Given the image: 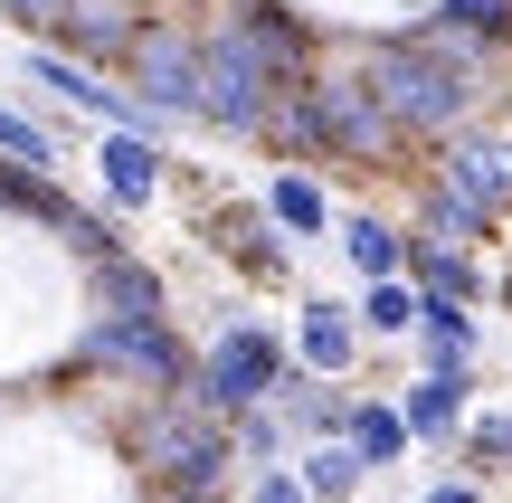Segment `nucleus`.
<instances>
[{
    "label": "nucleus",
    "mask_w": 512,
    "mask_h": 503,
    "mask_svg": "<svg viewBox=\"0 0 512 503\" xmlns=\"http://www.w3.org/2000/svg\"><path fill=\"white\" fill-rule=\"evenodd\" d=\"M228 456H238V428H228L200 390L152 399V409L133 418V466H143V485L171 494V503H219Z\"/></svg>",
    "instance_id": "f257e3e1"
},
{
    "label": "nucleus",
    "mask_w": 512,
    "mask_h": 503,
    "mask_svg": "<svg viewBox=\"0 0 512 503\" xmlns=\"http://www.w3.org/2000/svg\"><path fill=\"white\" fill-rule=\"evenodd\" d=\"M370 86L389 95V114H399V133H456L465 105H475V86H465V38L427 29V38H380V48H361Z\"/></svg>",
    "instance_id": "f03ea898"
},
{
    "label": "nucleus",
    "mask_w": 512,
    "mask_h": 503,
    "mask_svg": "<svg viewBox=\"0 0 512 503\" xmlns=\"http://www.w3.org/2000/svg\"><path fill=\"white\" fill-rule=\"evenodd\" d=\"M313 105H323V143L342 152V162H399V114H389V95L370 86L361 57L313 76Z\"/></svg>",
    "instance_id": "7ed1b4c3"
},
{
    "label": "nucleus",
    "mask_w": 512,
    "mask_h": 503,
    "mask_svg": "<svg viewBox=\"0 0 512 503\" xmlns=\"http://www.w3.org/2000/svg\"><path fill=\"white\" fill-rule=\"evenodd\" d=\"M285 352H275V333H256V323H228L219 342H209V361H200V399L238 428L247 409H266L275 390H285Z\"/></svg>",
    "instance_id": "20e7f679"
},
{
    "label": "nucleus",
    "mask_w": 512,
    "mask_h": 503,
    "mask_svg": "<svg viewBox=\"0 0 512 503\" xmlns=\"http://www.w3.org/2000/svg\"><path fill=\"white\" fill-rule=\"evenodd\" d=\"M86 361H95V371H114V380H152L162 399L200 390V380H190V352L171 342V323H124V314H105V323L86 333Z\"/></svg>",
    "instance_id": "39448f33"
},
{
    "label": "nucleus",
    "mask_w": 512,
    "mask_h": 503,
    "mask_svg": "<svg viewBox=\"0 0 512 503\" xmlns=\"http://www.w3.org/2000/svg\"><path fill=\"white\" fill-rule=\"evenodd\" d=\"M124 67H133V95H143L152 114H200L209 105V57H200V38H181V29H133Z\"/></svg>",
    "instance_id": "423d86ee"
},
{
    "label": "nucleus",
    "mask_w": 512,
    "mask_h": 503,
    "mask_svg": "<svg viewBox=\"0 0 512 503\" xmlns=\"http://www.w3.org/2000/svg\"><path fill=\"white\" fill-rule=\"evenodd\" d=\"M19 76H29L38 95H67V105H86L95 124H114V133H143V114H152L143 95H114L105 76H86L76 57H57V48H29V57H19Z\"/></svg>",
    "instance_id": "0eeeda50"
},
{
    "label": "nucleus",
    "mask_w": 512,
    "mask_h": 503,
    "mask_svg": "<svg viewBox=\"0 0 512 503\" xmlns=\"http://www.w3.org/2000/svg\"><path fill=\"white\" fill-rule=\"evenodd\" d=\"M437 181H446V190H465L475 209H494L503 190H512V143H494V133H446Z\"/></svg>",
    "instance_id": "6e6552de"
},
{
    "label": "nucleus",
    "mask_w": 512,
    "mask_h": 503,
    "mask_svg": "<svg viewBox=\"0 0 512 503\" xmlns=\"http://www.w3.org/2000/svg\"><path fill=\"white\" fill-rule=\"evenodd\" d=\"M209 238H219L238 266H256V276H285V228H275L266 209H219V228H209Z\"/></svg>",
    "instance_id": "1a4fd4ad"
},
{
    "label": "nucleus",
    "mask_w": 512,
    "mask_h": 503,
    "mask_svg": "<svg viewBox=\"0 0 512 503\" xmlns=\"http://www.w3.org/2000/svg\"><path fill=\"white\" fill-rule=\"evenodd\" d=\"M95 295H105V314H124V323H162V276H152L143 257H105L95 266Z\"/></svg>",
    "instance_id": "9d476101"
},
{
    "label": "nucleus",
    "mask_w": 512,
    "mask_h": 503,
    "mask_svg": "<svg viewBox=\"0 0 512 503\" xmlns=\"http://www.w3.org/2000/svg\"><path fill=\"white\" fill-rule=\"evenodd\" d=\"M465 390H475V380H465V361H437V371H427L418 390H408V428H418V437H456Z\"/></svg>",
    "instance_id": "9b49d317"
},
{
    "label": "nucleus",
    "mask_w": 512,
    "mask_h": 503,
    "mask_svg": "<svg viewBox=\"0 0 512 503\" xmlns=\"http://www.w3.org/2000/svg\"><path fill=\"white\" fill-rule=\"evenodd\" d=\"M152 181H162L152 133H105V190L114 200H152Z\"/></svg>",
    "instance_id": "f8f14e48"
},
{
    "label": "nucleus",
    "mask_w": 512,
    "mask_h": 503,
    "mask_svg": "<svg viewBox=\"0 0 512 503\" xmlns=\"http://www.w3.org/2000/svg\"><path fill=\"white\" fill-rule=\"evenodd\" d=\"M408 437H418V428H408V409H380V399H361L342 447L361 456V466H399V447H408Z\"/></svg>",
    "instance_id": "ddd939ff"
},
{
    "label": "nucleus",
    "mask_w": 512,
    "mask_h": 503,
    "mask_svg": "<svg viewBox=\"0 0 512 503\" xmlns=\"http://www.w3.org/2000/svg\"><path fill=\"white\" fill-rule=\"evenodd\" d=\"M266 133H275V143H294V152H332V143H323V105H313V76H304V86H285V95H275Z\"/></svg>",
    "instance_id": "4468645a"
},
{
    "label": "nucleus",
    "mask_w": 512,
    "mask_h": 503,
    "mask_svg": "<svg viewBox=\"0 0 512 503\" xmlns=\"http://www.w3.org/2000/svg\"><path fill=\"white\" fill-rule=\"evenodd\" d=\"M304 361H313V371H351V314L323 304V295L304 304Z\"/></svg>",
    "instance_id": "2eb2a0df"
},
{
    "label": "nucleus",
    "mask_w": 512,
    "mask_h": 503,
    "mask_svg": "<svg viewBox=\"0 0 512 503\" xmlns=\"http://www.w3.org/2000/svg\"><path fill=\"white\" fill-rule=\"evenodd\" d=\"M266 219L285 228V238H313V228H323V190H313L304 171H275V190H266Z\"/></svg>",
    "instance_id": "dca6fc26"
},
{
    "label": "nucleus",
    "mask_w": 512,
    "mask_h": 503,
    "mask_svg": "<svg viewBox=\"0 0 512 503\" xmlns=\"http://www.w3.org/2000/svg\"><path fill=\"white\" fill-rule=\"evenodd\" d=\"M285 409H294V428H313L332 447V428L351 437V409H361V399H342V390H304V380H285Z\"/></svg>",
    "instance_id": "f3484780"
},
{
    "label": "nucleus",
    "mask_w": 512,
    "mask_h": 503,
    "mask_svg": "<svg viewBox=\"0 0 512 503\" xmlns=\"http://www.w3.org/2000/svg\"><path fill=\"white\" fill-rule=\"evenodd\" d=\"M342 247H351V266H361L370 285H389V276H399V266H408V247L389 238L380 219H351V228H342Z\"/></svg>",
    "instance_id": "a211bd4d"
},
{
    "label": "nucleus",
    "mask_w": 512,
    "mask_h": 503,
    "mask_svg": "<svg viewBox=\"0 0 512 503\" xmlns=\"http://www.w3.org/2000/svg\"><path fill=\"white\" fill-rule=\"evenodd\" d=\"M294 475H304L313 503H342L351 485H361V456H351V447H304V466H294Z\"/></svg>",
    "instance_id": "6ab92c4d"
},
{
    "label": "nucleus",
    "mask_w": 512,
    "mask_h": 503,
    "mask_svg": "<svg viewBox=\"0 0 512 503\" xmlns=\"http://www.w3.org/2000/svg\"><path fill=\"white\" fill-rule=\"evenodd\" d=\"M446 38H512V0H437Z\"/></svg>",
    "instance_id": "aec40b11"
},
{
    "label": "nucleus",
    "mask_w": 512,
    "mask_h": 503,
    "mask_svg": "<svg viewBox=\"0 0 512 503\" xmlns=\"http://www.w3.org/2000/svg\"><path fill=\"white\" fill-rule=\"evenodd\" d=\"M418 276H427V304H465L475 295V266H465L456 247H437V238L418 247Z\"/></svg>",
    "instance_id": "412c9836"
},
{
    "label": "nucleus",
    "mask_w": 512,
    "mask_h": 503,
    "mask_svg": "<svg viewBox=\"0 0 512 503\" xmlns=\"http://www.w3.org/2000/svg\"><path fill=\"white\" fill-rule=\"evenodd\" d=\"M0 162H19V171H48V162H57V143H48V133H38L19 105H0Z\"/></svg>",
    "instance_id": "4be33fe9"
},
{
    "label": "nucleus",
    "mask_w": 512,
    "mask_h": 503,
    "mask_svg": "<svg viewBox=\"0 0 512 503\" xmlns=\"http://www.w3.org/2000/svg\"><path fill=\"white\" fill-rule=\"evenodd\" d=\"M484 219H494V209H475V200H465V190H446V181L427 190V228H437V238H475Z\"/></svg>",
    "instance_id": "5701e85b"
},
{
    "label": "nucleus",
    "mask_w": 512,
    "mask_h": 503,
    "mask_svg": "<svg viewBox=\"0 0 512 503\" xmlns=\"http://www.w3.org/2000/svg\"><path fill=\"white\" fill-rule=\"evenodd\" d=\"M361 314H370V333H408V323L427 314V295H408V285L389 276V285H370V304H361Z\"/></svg>",
    "instance_id": "b1692460"
},
{
    "label": "nucleus",
    "mask_w": 512,
    "mask_h": 503,
    "mask_svg": "<svg viewBox=\"0 0 512 503\" xmlns=\"http://www.w3.org/2000/svg\"><path fill=\"white\" fill-rule=\"evenodd\" d=\"M418 333L437 342V361H465V342H475V323H465V304H427Z\"/></svg>",
    "instance_id": "393cba45"
},
{
    "label": "nucleus",
    "mask_w": 512,
    "mask_h": 503,
    "mask_svg": "<svg viewBox=\"0 0 512 503\" xmlns=\"http://www.w3.org/2000/svg\"><path fill=\"white\" fill-rule=\"evenodd\" d=\"M67 29L86 38V48H133V29H124L114 10H95V0H76V10H67Z\"/></svg>",
    "instance_id": "a878e982"
},
{
    "label": "nucleus",
    "mask_w": 512,
    "mask_h": 503,
    "mask_svg": "<svg viewBox=\"0 0 512 503\" xmlns=\"http://www.w3.org/2000/svg\"><path fill=\"white\" fill-rule=\"evenodd\" d=\"M465 456H475V466H512V418H475V428H465Z\"/></svg>",
    "instance_id": "bb28decb"
},
{
    "label": "nucleus",
    "mask_w": 512,
    "mask_h": 503,
    "mask_svg": "<svg viewBox=\"0 0 512 503\" xmlns=\"http://www.w3.org/2000/svg\"><path fill=\"white\" fill-rule=\"evenodd\" d=\"M256 503H313V494H304V475H285V466H256Z\"/></svg>",
    "instance_id": "cd10ccee"
},
{
    "label": "nucleus",
    "mask_w": 512,
    "mask_h": 503,
    "mask_svg": "<svg viewBox=\"0 0 512 503\" xmlns=\"http://www.w3.org/2000/svg\"><path fill=\"white\" fill-rule=\"evenodd\" d=\"M418 503H484V494H475V485H456V475H446V485H427Z\"/></svg>",
    "instance_id": "c85d7f7f"
},
{
    "label": "nucleus",
    "mask_w": 512,
    "mask_h": 503,
    "mask_svg": "<svg viewBox=\"0 0 512 503\" xmlns=\"http://www.w3.org/2000/svg\"><path fill=\"white\" fill-rule=\"evenodd\" d=\"M0 10H19V19H48V10H67V0H0Z\"/></svg>",
    "instance_id": "c756f323"
}]
</instances>
